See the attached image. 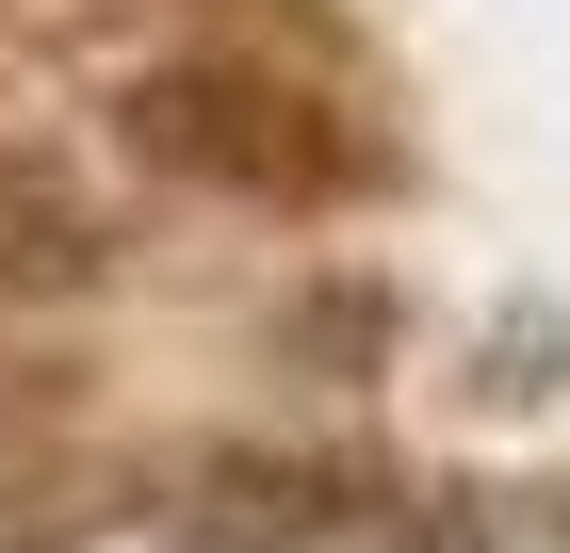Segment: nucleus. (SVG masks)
<instances>
[{
	"mask_svg": "<svg viewBox=\"0 0 570 553\" xmlns=\"http://www.w3.org/2000/svg\"><path fill=\"white\" fill-rule=\"evenodd\" d=\"M115 130H131V164L196 179V196H343L358 147L326 115H309L294 82H262V66H147L131 98H115Z\"/></svg>",
	"mask_w": 570,
	"mask_h": 553,
	"instance_id": "obj_1",
	"label": "nucleus"
},
{
	"mask_svg": "<svg viewBox=\"0 0 570 553\" xmlns=\"http://www.w3.org/2000/svg\"><path fill=\"white\" fill-rule=\"evenodd\" d=\"M424 488L358 456H196L179 472V537L213 553H489L473 521H407Z\"/></svg>",
	"mask_w": 570,
	"mask_h": 553,
	"instance_id": "obj_2",
	"label": "nucleus"
},
{
	"mask_svg": "<svg viewBox=\"0 0 570 553\" xmlns=\"http://www.w3.org/2000/svg\"><path fill=\"white\" fill-rule=\"evenodd\" d=\"M82 277H98V213L66 179L0 164V294H82Z\"/></svg>",
	"mask_w": 570,
	"mask_h": 553,
	"instance_id": "obj_3",
	"label": "nucleus"
}]
</instances>
